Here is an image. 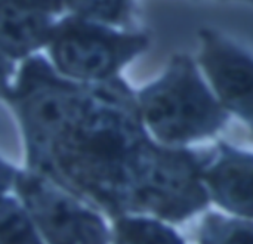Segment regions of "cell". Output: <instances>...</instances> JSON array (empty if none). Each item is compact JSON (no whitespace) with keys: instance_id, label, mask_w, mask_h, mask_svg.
<instances>
[{"instance_id":"9","label":"cell","mask_w":253,"mask_h":244,"mask_svg":"<svg viewBox=\"0 0 253 244\" xmlns=\"http://www.w3.org/2000/svg\"><path fill=\"white\" fill-rule=\"evenodd\" d=\"M0 244H42L27 209L3 196H0Z\"/></svg>"},{"instance_id":"2","label":"cell","mask_w":253,"mask_h":244,"mask_svg":"<svg viewBox=\"0 0 253 244\" xmlns=\"http://www.w3.org/2000/svg\"><path fill=\"white\" fill-rule=\"evenodd\" d=\"M86 93L87 83L64 77L43 56L31 55L24 59L6 101L19 120L33 172L40 169L73 123Z\"/></svg>"},{"instance_id":"1","label":"cell","mask_w":253,"mask_h":244,"mask_svg":"<svg viewBox=\"0 0 253 244\" xmlns=\"http://www.w3.org/2000/svg\"><path fill=\"white\" fill-rule=\"evenodd\" d=\"M205 163L151 141L138 98L119 77L87 83L84 102L37 173L113 215L181 221L208 204Z\"/></svg>"},{"instance_id":"15","label":"cell","mask_w":253,"mask_h":244,"mask_svg":"<svg viewBox=\"0 0 253 244\" xmlns=\"http://www.w3.org/2000/svg\"><path fill=\"white\" fill-rule=\"evenodd\" d=\"M249 1H253V0H249Z\"/></svg>"},{"instance_id":"13","label":"cell","mask_w":253,"mask_h":244,"mask_svg":"<svg viewBox=\"0 0 253 244\" xmlns=\"http://www.w3.org/2000/svg\"><path fill=\"white\" fill-rule=\"evenodd\" d=\"M13 74V61L9 59L1 50H0V99L7 98L12 84H10V77Z\"/></svg>"},{"instance_id":"3","label":"cell","mask_w":253,"mask_h":244,"mask_svg":"<svg viewBox=\"0 0 253 244\" xmlns=\"http://www.w3.org/2000/svg\"><path fill=\"white\" fill-rule=\"evenodd\" d=\"M138 104L145 124L168 145L211 136L228 119L187 55L173 56L165 74L139 92Z\"/></svg>"},{"instance_id":"5","label":"cell","mask_w":253,"mask_h":244,"mask_svg":"<svg viewBox=\"0 0 253 244\" xmlns=\"http://www.w3.org/2000/svg\"><path fill=\"white\" fill-rule=\"evenodd\" d=\"M16 190L34 225L49 244H107L102 219L46 175L18 173Z\"/></svg>"},{"instance_id":"10","label":"cell","mask_w":253,"mask_h":244,"mask_svg":"<svg viewBox=\"0 0 253 244\" xmlns=\"http://www.w3.org/2000/svg\"><path fill=\"white\" fill-rule=\"evenodd\" d=\"M114 244H184L168 227L145 218H122L116 225Z\"/></svg>"},{"instance_id":"11","label":"cell","mask_w":253,"mask_h":244,"mask_svg":"<svg viewBox=\"0 0 253 244\" xmlns=\"http://www.w3.org/2000/svg\"><path fill=\"white\" fill-rule=\"evenodd\" d=\"M71 15L104 25H123L130 21L133 0H62Z\"/></svg>"},{"instance_id":"4","label":"cell","mask_w":253,"mask_h":244,"mask_svg":"<svg viewBox=\"0 0 253 244\" xmlns=\"http://www.w3.org/2000/svg\"><path fill=\"white\" fill-rule=\"evenodd\" d=\"M46 47L59 74L80 83H98L117 77L123 65L148 47V36L119 33L70 15L55 22Z\"/></svg>"},{"instance_id":"8","label":"cell","mask_w":253,"mask_h":244,"mask_svg":"<svg viewBox=\"0 0 253 244\" xmlns=\"http://www.w3.org/2000/svg\"><path fill=\"white\" fill-rule=\"evenodd\" d=\"M202 178L219 206L253 218V154L221 144L216 160L203 167Z\"/></svg>"},{"instance_id":"12","label":"cell","mask_w":253,"mask_h":244,"mask_svg":"<svg viewBox=\"0 0 253 244\" xmlns=\"http://www.w3.org/2000/svg\"><path fill=\"white\" fill-rule=\"evenodd\" d=\"M202 244H253V224L212 215L205 221Z\"/></svg>"},{"instance_id":"6","label":"cell","mask_w":253,"mask_h":244,"mask_svg":"<svg viewBox=\"0 0 253 244\" xmlns=\"http://www.w3.org/2000/svg\"><path fill=\"white\" fill-rule=\"evenodd\" d=\"M199 61L221 104L253 130V56L212 30H202Z\"/></svg>"},{"instance_id":"14","label":"cell","mask_w":253,"mask_h":244,"mask_svg":"<svg viewBox=\"0 0 253 244\" xmlns=\"http://www.w3.org/2000/svg\"><path fill=\"white\" fill-rule=\"evenodd\" d=\"M18 172L3 160H0V196L9 190V187L16 181Z\"/></svg>"},{"instance_id":"7","label":"cell","mask_w":253,"mask_h":244,"mask_svg":"<svg viewBox=\"0 0 253 244\" xmlns=\"http://www.w3.org/2000/svg\"><path fill=\"white\" fill-rule=\"evenodd\" d=\"M62 0H0V50L12 61L46 47Z\"/></svg>"}]
</instances>
